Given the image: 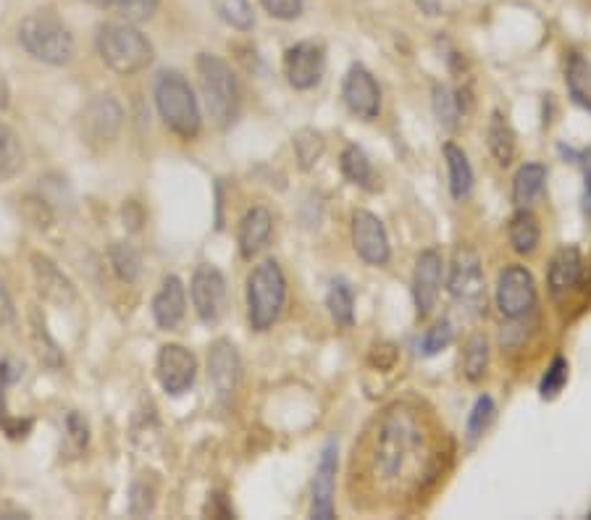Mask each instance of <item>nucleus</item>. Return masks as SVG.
Listing matches in <instances>:
<instances>
[{"mask_svg":"<svg viewBox=\"0 0 591 520\" xmlns=\"http://www.w3.org/2000/svg\"><path fill=\"white\" fill-rule=\"evenodd\" d=\"M421 426L410 410L394 408L384 415L373 447V471L384 481H394L405 473L421 447Z\"/></svg>","mask_w":591,"mask_h":520,"instance_id":"f257e3e1","label":"nucleus"},{"mask_svg":"<svg viewBox=\"0 0 591 520\" xmlns=\"http://www.w3.org/2000/svg\"><path fill=\"white\" fill-rule=\"evenodd\" d=\"M155 108L163 124L182 140H192L200 134V106L190 82L179 71H161L155 79Z\"/></svg>","mask_w":591,"mask_h":520,"instance_id":"f03ea898","label":"nucleus"},{"mask_svg":"<svg viewBox=\"0 0 591 520\" xmlns=\"http://www.w3.org/2000/svg\"><path fill=\"white\" fill-rule=\"evenodd\" d=\"M98 53L103 64L121 77L137 74L153 64L155 50L134 24H103L98 29Z\"/></svg>","mask_w":591,"mask_h":520,"instance_id":"7ed1b4c3","label":"nucleus"},{"mask_svg":"<svg viewBox=\"0 0 591 520\" xmlns=\"http://www.w3.org/2000/svg\"><path fill=\"white\" fill-rule=\"evenodd\" d=\"M287 303V279L274 258L263 260L247 279V318L255 331H268Z\"/></svg>","mask_w":591,"mask_h":520,"instance_id":"20e7f679","label":"nucleus"},{"mask_svg":"<svg viewBox=\"0 0 591 520\" xmlns=\"http://www.w3.org/2000/svg\"><path fill=\"white\" fill-rule=\"evenodd\" d=\"M197 77H200L205 108L216 121V127H232V121L237 119V111H240V87H237L232 66L213 53H200L197 56Z\"/></svg>","mask_w":591,"mask_h":520,"instance_id":"39448f33","label":"nucleus"},{"mask_svg":"<svg viewBox=\"0 0 591 520\" xmlns=\"http://www.w3.org/2000/svg\"><path fill=\"white\" fill-rule=\"evenodd\" d=\"M19 43L29 56L50 66L71 64L74 50H77L69 29L50 11H37L24 19L19 27Z\"/></svg>","mask_w":591,"mask_h":520,"instance_id":"423d86ee","label":"nucleus"},{"mask_svg":"<svg viewBox=\"0 0 591 520\" xmlns=\"http://www.w3.org/2000/svg\"><path fill=\"white\" fill-rule=\"evenodd\" d=\"M447 292H450L452 303L463 310H471V313H479L486 305L484 266L473 247H458L452 255Z\"/></svg>","mask_w":591,"mask_h":520,"instance_id":"0eeeda50","label":"nucleus"},{"mask_svg":"<svg viewBox=\"0 0 591 520\" xmlns=\"http://www.w3.org/2000/svg\"><path fill=\"white\" fill-rule=\"evenodd\" d=\"M536 305V282L526 266H505L497 276V308L507 321L528 316Z\"/></svg>","mask_w":591,"mask_h":520,"instance_id":"6e6552de","label":"nucleus"},{"mask_svg":"<svg viewBox=\"0 0 591 520\" xmlns=\"http://www.w3.org/2000/svg\"><path fill=\"white\" fill-rule=\"evenodd\" d=\"M324 69L326 50L316 40H303L284 53V77L295 90H313L324 77Z\"/></svg>","mask_w":591,"mask_h":520,"instance_id":"1a4fd4ad","label":"nucleus"},{"mask_svg":"<svg viewBox=\"0 0 591 520\" xmlns=\"http://www.w3.org/2000/svg\"><path fill=\"white\" fill-rule=\"evenodd\" d=\"M190 295L200 321H203V324H216V321L221 318V313H224V305H226L224 274H221L216 266H211V263L197 266V271L192 274Z\"/></svg>","mask_w":591,"mask_h":520,"instance_id":"9d476101","label":"nucleus"},{"mask_svg":"<svg viewBox=\"0 0 591 520\" xmlns=\"http://www.w3.org/2000/svg\"><path fill=\"white\" fill-rule=\"evenodd\" d=\"M352 247L363 263L368 266H387L389 263V237L379 216L371 211L352 213Z\"/></svg>","mask_w":591,"mask_h":520,"instance_id":"9b49d317","label":"nucleus"},{"mask_svg":"<svg viewBox=\"0 0 591 520\" xmlns=\"http://www.w3.org/2000/svg\"><path fill=\"white\" fill-rule=\"evenodd\" d=\"M342 100H345L347 111L360 121L379 119L381 113V90L379 82L373 79L366 66L355 64L347 71L345 85H342Z\"/></svg>","mask_w":591,"mask_h":520,"instance_id":"f8f14e48","label":"nucleus"},{"mask_svg":"<svg viewBox=\"0 0 591 520\" xmlns=\"http://www.w3.org/2000/svg\"><path fill=\"white\" fill-rule=\"evenodd\" d=\"M155 373H158L163 392L184 394L195 384L197 358L184 345H163L158 352Z\"/></svg>","mask_w":591,"mask_h":520,"instance_id":"ddd939ff","label":"nucleus"},{"mask_svg":"<svg viewBox=\"0 0 591 520\" xmlns=\"http://www.w3.org/2000/svg\"><path fill=\"white\" fill-rule=\"evenodd\" d=\"M337 442H329L321 452L313 489H310V518L331 520L334 518V492H337V468H339Z\"/></svg>","mask_w":591,"mask_h":520,"instance_id":"4468645a","label":"nucleus"},{"mask_svg":"<svg viewBox=\"0 0 591 520\" xmlns=\"http://www.w3.org/2000/svg\"><path fill=\"white\" fill-rule=\"evenodd\" d=\"M444 279V260L437 250H423L416 260L413 271V300L421 318H429L437 308L439 292H442Z\"/></svg>","mask_w":591,"mask_h":520,"instance_id":"2eb2a0df","label":"nucleus"},{"mask_svg":"<svg viewBox=\"0 0 591 520\" xmlns=\"http://www.w3.org/2000/svg\"><path fill=\"white\" fill-rule=\"evenodd\" d=\"M208 381L221 402H226L240 381V355L229 339L213 342L208 352Z\"/></svg>","mask_w":591,"mask_h":520,"instance_id":"dca6fc26","label":"nucleus"},{"mask_svg":"<svg viewBox=\"0 0 591 520\" xmlns=\"http://www.w3.org/2000/svg\"><path fill=\"white\" fill-rule=\"evenodd\" d=\"M581 274H584V258H581V250L573 245L560 247L552 260H549L547 268V287L552 292L555 300H563L568 297L573 289L581 282Z\"/></svg>","mask_w":591,"mask_h":520,"instance_id":"f3484780","label":"nucleus"},{"mask_svg":"<svg viewBox=\"0 0 591 520\" xmlns=\"http://www.w3.org/2000/svg\"><path fill=\"white\" fill-rule=\"evenodd\" d=\"M187 316V292L179 276H166L153 297V318L163 331L179 329Z\"/></svg>","mask_w":591,"mask_h":520,"instance_id":"a211bd4d","label":"nucleus"},{"mask_svg":"<svg viewBox=\"0 0 591 520\" xmlns=\"http://www.w3.org/2000/svg\"><path fill=\"white\" fill-rule=\"evenodd\" d=\"M121 106L111 95H98L85 111V134L90 142H111L121 129Z\"/></svg>","mask_w":591,"mask_h":520,"instance_id":"6ab92c4d","label":"nucleus"},{"mask_svg":"<svg viewBox=\"0 0 591 520\" xmlns=\"http://www.w3.org/2000/svg\"><path fill=\"white\" fill-rule=\"evenodd\" d=\"M32 271H35V282H37V292L53 305H71L77 300V289L74 284L61 274V268L53 263L45 255H32Z\"/></svg>","mask_w":591,"mask_h":520,"instance_id":"aec40b11","label":"nucleus"},{"mask_svg":"<svg viewBox=\"0 0 591 520\" xmlns=\"http://www.w3.org/2000/svg\"><path fill=\"white\" fill-rule=\"evenodd\" d=\"M274 232V216L266 208H253L247 211L245 218L240 221V232H237V242H240L242 258H253L266 247Z\"/></svg>","mask_w":591,"mask_h":520,"instance_id":"412c9836","label":"nucleus"},{"mask_svg":"<svg viewBox=\"0 0 591 520\" xmlns=\"http://www.w3.org/2000/svg\"><path fill=\"white\" fill-rule=\"evenodd\" d=\"M444 161H447V171H450V195L452 200H468L473 192V169L468 155L463 148H458L455 142L444 145Z\"/></svg>","mask_w":591,"mask_h":520,"instance_id":"4be33fe9","label":"nucleus"},{"mask_svg":"<svg viewBox=\"0 0 591 520\" xmlns=\"http://www.w3.org/2000/svg\"><path fill=\"white\" fill-rule=\"evenodd\" d=\"M486 145L489 153L494 155V161L500 166H510L515 158V132L510 127V121L502 116L500 111H492L489 124H486Z\"/></svg>","mask_w":591,"mask_h":520,"instance_id":"5701e85b","label":"nucleus"},{"mask_svg":"<svg viewBox=\"0 0 591 520\" xmlns=\"http://www.w3.org/2000/svg\"><path fill=\"white\" fill-rule=\"evenodd\" d=\"M507 237H510V245L518 255H531L539 247V239H542V229H539V218L528 208H518L513 218H510V226H507Z\"/></svg>","mask_w":591,"mask_h":520,"instance_id":"b1692460","label":"nucleus"},{"mask_svg":"<svg viewBox=\"0 0 591 520\" xmlns=\"http://www.w3.org/2000/svg\"><path fill=\"white\" fill-rule=\"evenodd\" d=\"M431 108H434L439 127L447 132H458L460 121H463V92H455L452 87L439 82L431 90Z\"/></svg>","mask_w":591,"mask_h":520,"instance_id":"393cba45","label":"nucleus"},{"mask_svg":"<svg viewBox=\"0 0 591 520\" xmlns=\"http://www.w3.org/2000/svg\"><path fill=\"white\" fill-rule=\"evenodd\" d=\"M547 184V166L542 163H523L513 176V203L528 208L544 192Z\"/></svg>","mask_w":591,"mask_h":520,"instance_id":"a878e982","label":"nucleus"},{"mask_svg":"<svg viewBox=\"0 0 591 520\" xmlns=\"http://www.w3.org/2000/svg\"><path fill=\"white\" fill-rule=\"evenodd\" d=\"M339 169L345 174V179L360 190H376V176H373V166L368 161V155L358 145H347L339 155Z\"/></svg>","mask_w":591,"mask_h":520,"instance_id":"bb28decb","label":"nucleus"},{"mask_svg":"<svg viewBox=\"0 0 591 520\" xmlns=\"http://www.w3.org/2000/svg\"><path fill=\"white\" fill-rule=\"evenodd\" d=\"M565 85H568L570 98L578 106L591 108V61H586L581 53H573L565 66Z\"/></svg>","mask_w":591,"mask_h":520,"instance_id":"cd10ccee","label":"nucleus"},{"mask_svg":"<svg viewBox=\"0 0 591 520\" xmlns=\"http://www.w3.org/2000/svg\"><path fill=\"white\" fill-rule=\"evenodd\" d=\"M24 169V148L19 134L0 121V182L14 179Z\"/></svg>","mask_w":591,"mask_h":520,"instance_id":"c85d7f7f","label":"nucleus"},{"mask_svg":"<svg viewBox=\"0 0 591 520\" xmlns=\"http://www.w3.org/2000/svg\"><path fill=\"white\" fill-rule=\"evenodd\" d=\"M326 308H329L334 324L342 326V329H352L355 324V295H352L350 284L337 279L331 282L329 295H326Z\"/></svg>","mask_w":591,"mask_h":520,"instance_id":"c756f323","label":"nucleus"},{"mask_svg":"<svg viewBox=\"0 0 591 520\" xmlns=\"http://www.w3.org/2000/svg\"><path fill=\"white\" fill-rule=\"evenodd\" d=\"M486 368H489V342H486L484 334H473V337L468 339V345H465L463 355L465 379L479 384L486 376Z\"/></svg>","mask_w":591,"mask_h":520,"instance_id":"7c9ffc66","label":"nucleus"},{"mask_svg":"<svg viewBox=\"0 0 591 520\" xmlns=\"http://www.w3.org/2000/svg\"><path fill=\"white\" fill-rule=\"evenodd\" d=\"M211 3L221 22L229 24L232 29H240V32H250L253 29L255 14L250 0H211Z\"/></svg>","mask_w":591,"mask_h":520,"instance_id":"2f4dec72","label":"nucleus"},{"mask_svg":"<svg viewBox=\"0 0 591 520\" xmlns=\"http://www.w3.org/2000/svg\"><path fill=\"white\" fill-rule=\"evenodd\" d=\"M494 415H497V408H494V400L489 394H481L476 405H473L471 415H468V426H465V439L468 444H476L481 436L489 431V426L494 423Z\"/></svg>","mask_w":591,"mask_h":520,"instance_id":"473e14b6","label":"nucleus"},{"mask_svg":"<svg viewBox=\"0 0 591 520\" xmlns=\"http://www.w3.org/2000/svg\"><path fill=\"white\" fill-rule=\"evenodd\" d=\"M32 339H35L37 355H40V360H43L45 366L58 368L61 363H64V358H61V350H58V345L48 334V326H45V321L40 318V313H37V310H32Z\"/></svg>","mask_w":591,"mask_h":520,"instance_id":"72a5a7b5","label":"nucleus"},{"mask_svg":"<svg viewBox=\"0 0 591 520\" xmlns=\"http://www.w3.org/2000/svg\"><path fill=\"white\" fill-rule=\"evenodd\" d=\"M324 137L316 132V129H300L295 134V153L297 161L303 166L305 171L313 169L318 161H321V155H324Z\"/></svg>","mask_w":591,"mask_h":520,"instance_id":"f704fd0d","label":"nucleus"},{"mask_svg":"<svg viewBox=\"0 0 591 520\" xmlns=\"http://www.w3.org/2000/svg\"><path fill=\"white\" fill-rule=\"evenodd\" d=\"M106 8L116 11L129 24L148 22L158 8V0H106Z\"/></svg>","mask_w":591,"mask_h":520,"instance_id":"c9c22d12","label":"nucleus"},{"mask_svg":"<svg viewBox=\"0 0 591 520\" xmlns=\"http://www.w3.org/2000/svg\"><path fill=\"white\" fill-rule=\"evenodd\" d=\"M568 371H570V366L565 358H555L552 363H549L542 384H539L542 400H555L557 394L563 392V387L568 384Z\"/></svg>","mask_w":591,"mask_h":520,"instance_id":"e433bc0d","label":"nucleus"},{"mask_svg":"<svg viewBox=\"0 0 591 520\" xmlns=\"http://www.w3.org/2000/svg\"><path fill=\"white\" fill-rule=\"evenodd\" d=\"M113 268H116V274L124 279V282H134L137 276H140V255L134 253L132 245H116L111 253Z\"/></svg>","mask_w":591,"mask_h":520,"instance_id":"4c0bfd02","label":"nucleus"},{"mask_svg":"<svg viewBox=\"0 0 591 520\" xmlns=\"http://www.w3.org/2000/svg\"><path fill=\"white\" fill-rule=\"evenodd\" d=\"M452 326L450 321H439L437 326H431L426 334H423L421 339V355H426V358H434V355H439L442 350H447V347L452 345Z\"/></svg>","mask_w":591,"mask_h":520,"instance_id":"58836bf2","label":"nucleus"},{"mask_svg":"<svg viewBox=\"0 0 591 520\" xmlns=\"http://www.w3.org/2000/svg\"><path fill=\"white\" fill-rule=\"evenodd\" d=\"M261 6L279 22H295L303 14V0H261Z\"/></svg>","mask_w":591,"mask_h":520,"instance_id":"ea45409f","label":"nucleus"},{"mask_svg":"<svg viewBox=\"0 0 591 520\" xmlns=\"http://www.w3.org/2000/svg\"><path fill=\"white\" fill-rule=\"evenodd\" d=\"M153 489L148 484H134L132 489V505H129V513L132 515H148L155 505Z\"/></svg>","mask_w":591,"mask_h":520,"instance_id":"a19ab883","label":"nucleus"},{"mask_svg":"<svg viewBox=\"0 0 591 520\" xmlns=\"http://www.w3.org/2000/svg\"><path fill=\"white\" fill-rule=\"evenodd\" d=\"M66 431H69V439L74 442L77 450H85L87 442H90V429H87V421L79 413H69L66 418Z\"/></svg>","mask_w":591,"mask_h":520,"instance_id":"79ce46f5","label":"nucleus"},{"mask_svg":"<svg viewBox=\"0 0 591 520\" xmlns=\"http://www.w3.org/2000/svg\"><path fill=\"white\" fill-rule=\"evenodd\" d=\"M371 363L379 368V371H389V368L397 363V347L389 345V342H379V345H373Z\"/></svg>","mask_w":591,"mask_h":520,"instance_id":"37998d69","label":"nucleus"},{"mask_svg":"<svg viewBox=\"0 0 591 520\" xmlns=\"http://www.w3.org/2000/svg\"><path fill=\"white\" fill-rule=\"evenodd\" d=\"M581 169H584V213L591 218V148L581 155Z\"/></svg>","mask_w":591,"mask_h":520,"instance_id":"c03bdc74","label":"nucleus"},{"mask_svg":"<svg viewBox=\"0 0 591 520\" xmlns=\"http://www.w3.org/2000/svg\"><path fill=\"white\" fill-rule=\"evenodd\" d=\"M11 321H14V305H11V297L0 279V324H11Z\"/></svg>","mask_w":591,"mask_h":520,"instance_id":"a18cd8bd","label":"nucleus"},{"mask_svg":"<svg viewBox=\"0 0 591 520\" xmlns=\"http://www.w3.org/2000/svg\"><path fill=\"white\" fill-rule=\"evenodd\" d=\"M8 98H11V92H8V82H6V77L0 74V111H3V108H8Z\"/></svg>","mask_w":591,"mask_h":520,"instance_id":"49530a36","label":"nucleus"},{"mask_svg":"<svg viewBox=\"0 0 591 520\" xmlns=\"http://www.w3.org/2000/svg\"><path fill=\"white\" fill-rule=\"evenodd\" d=\"M85 3H92V6H98V8H106V0H85Z\"/></svg>","mask_w":591,"mask_h":520,"instance_id":"de8ad7c7","label":"nucleus"}]
</instances>
